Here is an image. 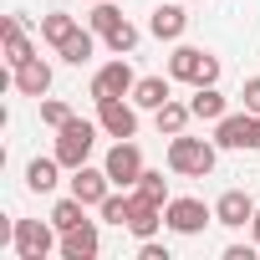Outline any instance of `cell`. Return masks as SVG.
<instances>
[{
    "instance_id": "d6a6232c",
    "label": "cell",
    "mask_w": 260,
    "mask_h": 260,
    "mask_svg": "<svg viewBox=\"0 0 260 260\" xmlns=\"http://www.w3.org/2000/svg\"><path fill=\"white\" fill-rule=\"evenodd\" d=\"M92 6H97V0H92Z\"/></svg>"
},
{
    "instance_id": "7a4b0ae2",
    "label": "cell",
    "mask_w": 260,
    "mask_h": 260,
    "mask_svg": "<svg viewBox=\"0 0 260 260\" xmlns=\"http://www.w3.org/2000/svg\"><path fill=\"white\" fill-rule=\"evenodd\" d=\"M97 127H102V122H87V117H72V122L56 127V158H61V169H82V164L92 158Z\"/></svg>"
},
{
    "instance_id": "484cf974",
    "label": "cell",
    "mask_w": 260,
    "mask_h": 260,
    "mask_svg": "<svg viewBox=\"0 0 260 260\" xmlns=\"http://www.w3.org/2000/svg\"><path fill=\"white\" fill-rule=\"evenodd\" d=\"M97 209H102V219H107V224H127V209H133V194H107V199H102Z\"/></svg>"
},
{
    "instance_id": "52a82bcc",
    "label": "cell",
    "mask_w": 260,
    "mask_h": 260,
    "mask_svg": "<svg viewBox=\"0 0 260 260\" xmlns=\"http://www.w3.org/2000/svg\"><path fill=\"white\" fill-rule=\"evenodd\" d=\"M133 87H138L133 67L117 56V61H107V67L92 77V102H102V97H133Z\"/></svg>"
},
{
    "instance_id": "f1b7e54d",
    "label": "cell",
    "mask_w": 260,
    "mask_h": 260,
    "mask_svg": "<svg viewBox=\"0 0 260 260\" xmlns=\"http://www.w3.org/2000/svg\"><path fill=\"white\" fill-rule=\"evenodd\" d=\"M138 260H169V245H158V240H138Z\"/></svg>"
},
{
    "instance_id": "4fadbf2b",
    "label": "cell",
    "mask_w": 260,
    "mask_h": 260,
    "mask_svg": "<svg viewBox=\"0 0 260 260\" xmlns=\"http://www.w3.org/2000/svg\"><path fill=\"white\" fill-rule=\"evenodd\" d=\"M16 92H21V97H46V92H51V67H46L41 56L21 61V67H16Z\"/></svg>"
},
{
    "instance_id": "ffe728a7",
    "label": "cell",
    "mask_w": 260,
    "mask_h": 260,
    "mask_svg": "<svg viewBox=\"0 0 260 260\" xmlns=\"http://www.w3.org/2000/svg\"><path fill=\"white\" fill-rule=\"evenodd\" d=\"M56 174H61V158H31L26 189H31V194H51V189H56Z\"/></svg>"
},
{
    "instance_id": "44dd1931",
    "label": "cell",
    "mask_w": 260,
    "mask_h": 260,
    "mask_svg": "<svg viewBox=\"0 0 260 260\" xmlns=\"http://www.w3.org/2000/svg\"><path fill=\"white\" fill-rule=\"evenodd\" d=\"M153 117H158V133H169V138H179L184 127L194 122V112H189V102H174V97H169V102H164V107H158Z\"/></svg>"
},
{
    "instance_id": "603a6c76",
    "label": "cell",
    "mask_w": 260,
    "mask_h": 260,
    "mask_svg": "<svg viewBox=\"0 0 260 260\" xmlns=\"http://www.w3.org/2000/svg\"><path fill=\"white\" fill-rule=\"evenodd\" d=\"M87 21H92V31H97V36H112V31H117V26L127 21V16H122V11L112 6V0H97V11H92Z\"/></svg>"
},
{
    "instance_id": "4dcf8cb0",
    "label": "cell",
    "mask_w": 260,
    "mask_h": 260,
    "mask_svg": "<svg viewBox=\"0 0 260 260\" xmlns=\"http://www.w3.org/2000/svg\"><path fill=\"white\" fill-rule=\"evenodd\" d=\"M255 250H260V245H230L224 260H255Z\"/></svg>"
},
{
    "instance_id": "9c48e42d",
    "label": "cell",
    "mask_w": 260,
    "mask_h": 260,
    "mask_svg": "<svg viewBox=\"0 0 260 260\" xmlns=\"http://www.w3.org/2000/svg\"><path fill=\"white\" fill-rule=\"evenodd\" d=\"M97 122H102V133H112V138H133L138 133V112L127 107L122 97H102L97 102Z\"/></svg>"
},
{
    "instance_id": "6da1fadb",
    "label": "cell",
    "mask_w": 260,
    "mask_h": 260,
    "mask_svg": "<svg viewBox=\"0 0 260 260\" xmlns=\"http://www.w3.org/2000/svg\"><path fill=\"white\" fill-rule=\"evenodd\" d=\"M169 77H174V82H189V87H214V82H219V56H209V51H199V46H174Z\"/></svg>"
},
{
    "instance_id": "ac0fdd59",
    "label": "cell",
    "mask_w": 260,
    "mask_h": 260,
    "mask_svg": "<svg viewBox=\"0 0 260 260\" xmlns=\"http://www.w3.org/2000/svg\"><path fill=\"white\" fill-rule=\"evenodd\" d=\"M92 36H97V31H82V26H77V31H72V36L56 46V51H61V61H72V67H87V61H92V51H97V41H92Z\"/></svg>"
},
{
    "instance_id": "8992f818",
    "label": "cell",
    "mask_w": 260,
    "mask_h": 260,
    "mask_svg": "<svg viewBox=\"0 0 260 260\" xmlns=\"http://www.w3.org/2000/svg\"><path fill=\"white\" fill-rule=\"evenodd\" d=\"M209 219H214V209H209L204 199H169V204H164V224H169L174 235H199Z\"/></svg>"
},
{
    "instance_id": "83f0119b",
    "label": "cell",
    "mask_w": 260,
    "mask_h": 260,
    "mask_svg": "<svg viewBox=\"0 0 260 260\" xmlns=\"http://www.w3.org/2000/svg\"><path fill=\"white\" fill-rule=\"evenodd\" d=\"M41 122H46V127H61V122H72V107L56 102V97H46V102H41Z\"/></svg>"
},
{
    "instance_id": "277c9868",
    "label": "cell",
    "mask_w": 260,
    "mask_h": 260,
    "mask_svg": "<svg viewBox=\"0 0 260 260\" xmlns=\"http://www.w3.org/2000/svg\"><path fill=\"white\" fill-rule=\"evenodd\" d=\"M56 224H46V219H16V235H11V245H16V255L21 260H46L51 255V245H56Z\"/></svg>"
},
{
    "instance_id": "3957f363",
    "label": "cell",
    "mask_w": 260,
    "mask_h": 260,
    "mask_svg": "<svg viewBox=\"0 0 260 260\" xmlns=\"http://www.w3.org/2000/svg\"><path fill=\"white\" fill-rule=\"evenodd\" d=\"M214 148L219 143H204V138H174L169 143V169L174 174H184V179H204V174H214Z\"/></svg>"
},
{
    "instance_id": "f546056e",
    "label": "cell",
    "mask_w": 260,
    "mask_h": 260,
    "mask_svg": "<svg viewBox=\"0 0 260 260\" xmlns=\"http://www.w3.org/2000/svg\"><path fill=\"white\" fill-rule=\"evenodd\" d=\"M240 97H245V112H260V77H250Z\"/></svg>"
},
{
    "instance_id": "e0dca14e",
    "label": "cell",
    "mask_w": 260,
    "mask_h": 260,
    "mask_svg": "<svg viewBox=\"0 0 260 260\" xmlns=\"http://www.w3.org/2000/svg\"><path fill=\"white\" fill-rule=\"evenodd\" d=\"M184 26H189L184 6H158V11H153V21H148V31H153L158 41H179V36H184Z\"/></svg>"
},
{
    "instance_id": "2e32d148",
    "label": "cell",
    "mask_w": 260,
    "mask_h": 260,
    "mask_svg": "<svg viewBox=\"0 0 260 260\" xmlns=\"http://www.w3.org/2000/svg\"><path fill=\"white\" fill-rule=\"evenodd\" d=\"M0 36H6V61H11V72H16L21 61H31V41H26V26H21V16H6Z\"/></svg>"
},
{
    "instance_id": "d6986e66",
    "label": "cell",
    "mask_w": 260,
    "mask_h": 260,
    "mask_svg": "<svg viewBox=\"0 0 260 260\" xmlns=\"http://www.w3.org/2000/svg\"><path fill=\"white\" fill-rule=\"evenodd\" d=\"M169 97H174V87H169L164 77H138V87H133V102H138V107H148V112H158Z\"/></svg>"
},
{
    "instance_id": "30bf717a",
    "label": "cell",
    "mask_w": 260,
    "mask_h": 260,
    "mask_svg": "<svg viewBox=\"0 0 260 260\" xmlns=\"http://www.w3.org/2000/svg\"><path fill=\"white\" fill-rule=\"evenodd\" d=\"M72 194H77L87 209H92V204H102V199L112 194V179H107V169H87V164H82V169H72Z\"/></svg>"
},
{
    "instance_id": "7c38bea8",
    "label": "cell",
    "mask_w": 260,
    "mask_h": 260,
    "mask_svg": "<svg viewBox=\"0 0 260 260\" xmlns=\"http://www.w3.org/2000/svg\"><path fill=\"white\" fill-rule=\"evenodd\" d=\"M164 224V204H153V199H138L133 194V209H127V235H138V240H153V230Z\"/></svg>"
},
{
    "instance_id": "8fae6325",
    "label": "cell",
    "mask_w": 260,
    "mask_h": 260,
    "mask_svg": "<svg viewBox=\"0 0 260 260\" xmlns=\"http://www.w3.org/2000/svg\"><path fill=\"white\" fill-rule=\"evenodd\" d=\"M250 133H255V112H224L214 127V143L219 148H250Z\"/></svg>"
},
{
    "instance_id": "5b68a950",
    "label": "cell",
    "mask_w": 260,
    "mask_h": 260,
    "mask_svg": "<svg viewBox=\"0 0 260 260\" xmlns=\"http://www.w3.org/2000/svg\"><path fill=\"white\" fill-rule=\"evenodd\" d=\"M102 169H107V179H112V184L133 189V184L143 179V153H138V143H133V138H117V143H112V153L102 158Z\"/></svg>"
},
{
    "instance_id": "4316f807",
    "label": "cell",
    "mask_w": 260,
    "mask_h": 260,
    "mask_svg": "<svg viewBox=\"0 0 260 260\" xmlns=\"http://www.w3.org/2000/svg\"><path fill=\"white\" fill-rule=\"evenodd\" d=\"M102 41H107V46H112L117 56H127V51L138 46V26H133V21H122V26H117L112 36H102Z\"/></svg>"
},
{
    "instance_id": "ba28073f",
    "label": "cell",
    "mask_w": 260,
    "mask_h": 260,
    "mask_svg": "<svg viewBox=\"0 0 260 260\" xmlns=\"http://www.w3.org/2000/svg\"><path fill=\"white\" fill-rule=\"evenodd\" d=\"M255 219V199L245 194V189H224L219 199H214V224H224V230H245Z\"/></svg>"
},
{
    "instance_id": "1f68e13d",
    "label": "cell",
    "mask_w": 260,
    "mask_h": 260,
    "mask_svg": "<svg viewBox=\"0 0 260 260\" xmlns=\"http://www.w3.org/2000/svg\"><path fill=\"white\" fill-rule=\"evenodd\" d=\"M250 235H255V245H260V209H255V219H250Z\"/></svg>"
},
{
    "instance_id": "d4e9b609",
    "label": "cell",
    "mask_w": 260,
    "mask_h": 260,
    "mask_svg": "<svg viewBox=\"0 0 260 260\" xmlns=\"http://www.w3.org/2000/svg\"><path fill=\"white\" fill-rule=\"evenodd\" d=\"M133 194H138V199H153V204H164V199H169V179H164L158 169H143V179L133 184Z\"/></svg>"
},
{
    "instance_id": "9a60e30c",
    "label": "cell",
    "mask_w": 260,
    "mask_h": 260,
    "mask_svg": "<svg viewBox=\"0 0 260 260\" xmlns=\"http://www.w3.org/2000/svg\"><path fill=\"white\" fill-rule=\"evenodd\" d=\"M189 112H194V122H219V117L230 112V102H224V92H219V87H194Z\"/></svg>"
},
{
    "instance_id": "7402d4cb",
    "label": "cell",
    "mask_w": 260,
    "mask_h": 260,
    "mask_svg": "<svg viewBox=\"0 0 260 260\" xmlns=\"http://www.w3.org/2000/svg\"><path fill=\"white\" fill-rule=\"evenodd\" d=\"M82 219H87V204H82L77 194H67V199H56V209H51V224H56L61 235H67V230H77Z\"/></svg>"
},
{
    "instance_id": "5bb4252c",
    "label": "cell",
    "mask_w": 260,
    "mask_h": 260,
    "mask_svg": "<svg viewBox=\"0 0 260 260\" xmlns=\"http://www.w3.org/2000/svg\"><path fill=\"white\" fill-rule=\"evenodd\" d=\"M92 255H97V224L82 219L77 230L61 235V260H92Z\"/></svg>"
},
{
    "instance_id": "cb8c5ba5",
    "label": "cell",
    "mask_w": 260,
    "mask_h": 260,
    "mask_svg": "<svg viewBox=\"0 0 260 260\" xmlns=\"http://www.w3.org/2000/svg\"><path fill=\"white\" fill-rule=\"evenodd\" d=\"M77 31V21L72 16H61V11H51V16H41V41H51V46H61L67 36Z\"/></svg>"
}]
</instances>
